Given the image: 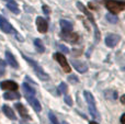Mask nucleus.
Returning <instances> with one entry per match:
<instances>
[{
    "label": "nucleus",
    "mask_w": 125,
    "mask_h": 124,
    "mask_svg": "<svg viewBox=\"0 0 125 124\" xmlns=\"http://www.w3.org/2000/svg\"><path fill=\"white\" fill-rule=\"evenodd\" d=\"M23 56V58L25 59L26 62H28L29 64H30L31 66H32L33 68H34V70H35V72H36V75L39 76V78L41 79V80H47L48 79V75L46 74L45 72L43 70V68L41 67V66L39 65V64L36 63L35 61H33L32 58H29L28 56H25V55H22Z\"/></svg>",
    "instance_id": "f257e3e1"
},
{
    "label": "nucleus",
    "mask_w": 125,
    "mask_h": 124,
    "mask_svg": "<svg viewBox=\"0 0 125 124\" xmlns=\"http://www.w3.org/2000/svg\"><path fill=\"white\" fill-rule=\"evenodd\" d=\"M105 7L111 11V13H119L124 10L125 3L123 1H116V0H106Z\"/></svg>",
    "instance_id": "f03ea898"
},
{
    "label": "nucleus",
    "mask_w": 125,
    "mask_h": 124,
    "mask_svg": "<svg viewBox=\"0 0 125 124\" xmlns=\"http://www.w3.org/2000/svg\"><path fill=\"white\" fill-rule=\"evenodd\" d=\"M77 7L79 8V10H81L82 12L84 13V14L88 17V19L90 20L91 22H92V24H93V26H94V30H95V37H97V40L98 39H100V32L98 31V29H97V25H95V23H94V20H93V17H92V14H91L90 12H89L88 10H87V8L83 6V4L81 3V2H77Z\"/></svg>",
    "instance_id": "7ed1b4c3"
},
{
    "label": "nucleus",
    "mask_w": 125,
    "mask_h": 124,
    "mask_svg": "<svg viewBox=\"0 0 125 124\" xmlns=\"http://www.w3.org/2000/svg\"><path fill=\"white\" fill-rule=\"evenodd\" d=\"M120 36L116 34H112V33H109L105 36V44L109 47H114L116 46V44L120 42Z\"/></svg>",
    "instance_id": "20e7f679"
},
{
    "label": "nucleus",
    "mask_w": 125,
    "mask_h": 124,
    "mask_svg": "<svg viewBox=\"0 0 125 124\" xmlns=\"http://www.w3.org/2000/svg\"><path fill=\"white\" fill-rule=\"evenodd\" d=\"M55 58L57 59V62L59 63V65L62 66L65 72H70V67H69V65H68V62H67L66 57H65L64 55L61 54V53H56V54H55Z\"/></svg>",
    "instance_id": "39448f33"
},
{
    "label": "nucleus",
    "mask_w": 125,
    "mask_h": 124,
    "mask_svg": "<svg viewBox=\"0 0 125 124\" xmlns=\"http://www.w3.org/2000/svg\"><path fill=\"white\" fill-rule=\"evenodd\" d=\"M0 29H1L3 32H6V33H12V32H14L13 28L11 26V24L9 23V22L7 21V20L4 19L2 15H0Z\"/></svg>",
    "instance_id": "423d86ee"
},
{
    "label": "nucleus",
    "mask_w": 125,
    "mask_h": 124,
    "mask_svg": "<svg viewBox=\"0 0 125 124\" xmlns=\"http://www.w3.org/2000/svg\"><path fill=\"white\" fill-rule=\"evenodd\" d=\"M36 28L39 30V32L41 33H45L48 29V25H47V22L44 18L42 17H37L36 19Z\"/></svg>",
    "instance_id": "0eeeda50"
},
{
    "label": "nucleus",
    "mask_w": 125,
    "mask_h": 124,
    "mask_svg": "<svg viewBox=\"0 0 125 124\" xmlns=\"http://www.w3.org/2000/svg\"><path fill=\"white\" fill-rule=\"evenodd\" d=\"M71 65L73 66V68H75L76 70H78L79 72H81V74H83V72H86L87 70H88V66H87L86 63H83V62H80V61H71Z\"/></svg>",
    "instance_id": "6e6552de"
},
{
    "label": "nucleus",
    "mask_w": 125,
    "mask_h": 124,
    "mask_svg": "<svg viewBox=\"0 0 125 124\" xmlns=\"http://www.w3.org/2000/svg\"><path fill=\"white\" fill-rule=\"evenodd\" d=\"M61 37L62 40H65V41L71 42V43H73V42H77L78 39H79L77 33H71V32H62Z\"/></svg>",
    "instance_id": "1a4fd4ad"
},
{
    "label": "nucleus",
    "mask_w": 125,
    "mask_h": 124,
    "mask_svg": "<svg viewBox=\"0 0 125 124\" xmlns=\"http://www.w3.org/2000/svg\"><path fill=\"white\" fill-rule=\"evenodd\" d=\"M26 100L28 102L32 105V108L35 110L36 112H40L42 110V107H41V103L37 101L36 98H34V96H26Z\"/></svg>",
    "instance_id": "9d476101"
},
{
    "label": "nucleus",
    "mask_w": 125,
    "mask_h": 124,
    "mask_svg": "<svg viewBox=\"0 0 125 124\" xmlns=\"http://www.w3.org/2000/svg\"><path fill=\"white\" fill-rule=\"evenodd\" d=\"M0 87L4 90H10V91H15V90L19 88L14 81H9V80L2 81V83H0Z\"/></svg>",
    "instance_id": "9b49d317"
},
{
    "label": "nucleus",
    "mask_w": 125,
    "mask_h": 124,
    "mask_svg": "<svg viewBox=\"0 0 125 124\" xmlns=\"http://www.w3.org/2000/svg\"><path fill=\"white\" fill-rule=\"evenodd\" d=\"M6 59L8 62V64L11 66V67H14V68H18L19 65H18V62L15 59V57L11 54L10 52H6Z\"/></svg>",
    "instance_id": "f8f14e48"
},
{
    "label": "nucleus",
    "mask_w": 125,
    "mask_h": 124,
    "mask_svg": "<svg viewBox=\"0 0 125 124\" xmlns=\"http://www.w3.org/2000/svg\"><path fill=\"white\" fill-rule=\"evenodd\" d=\"M4 1H7V7H8V9L11 12L15 13V14H18L20 12L19 8H18V4L14 0H4Z\"/></svg>",
    "instance_id": "ddd939ff"
},
{
    "label": "nucleus",
    "mask_w": 125,
    "mask_h": 124,
    "mask_svg": "<svg viewBox=\"0 0 125 124\" xmlns=\"http://www.w3.org/2000/svg\"><path fill=\"white\" fill-rule=\"evenodd\" d=\"M15 109L18 110V112L20 113V115L22 116L23 119H29V114H28V111L26 109L24 108V105L22 103H15Z\"/></svg>",
    "instance_id": "4468645a"
},
{
    "label": "nucleus",
    "mask_w": 125,
    "mask_h": 124,
    "mask_svg": "<svg viewBox=\"0 0 125 124\" xmlns=\"http://www.w3.org/2000/svg\"><path fill=\"white\" fill-rule=\"evenodd\" d=\"M61 28L62 30V32H71L73 31V24L67 20H61Z\"/></svg>",
    "instance_id": "2eb2a0df"
},
{
    "label": "nucleus",
    "mask_w": 125,
    "mask_h": 124,
    "mask_svg": "<svg viewBox=\"0 0 125 124\" xmlns=\"http://www.w3.org/2000/svg\"><path fill=\"white\" fill-rule=\"evenodd\" d=\"M3 98L6 100H15V99H20V93L17 91H9L3 94Z\"/></svg>",
    "instance_id": "dca6fc26"
},
{
    "label": "nucleus",
    "mask_w": 125,
    "mask_h": 124,
    "mask_svg": "<svg viewBox=\"0 0 125 124\" xmlns=\"http://www.w3.org/2000/svg\"><path fill=\"white\" fill-rule=\"evenodd\" d=\"M2 111H3V113L6 114L9 119H11V120H15V119H17L15 118V114L13 113L12 109H11L10 107H8V105H3V107H2Z\"/></svg>",
    "instance_id": "f3484780"
},
{
    "label": "nucleus",
    "mask_w": 125,
    "mask_h": 124,
    "mask_svg": "<svg viewBox=\"0 0 125 124\" xmlns=\"http://www.w3.org/2000/svg\"><path fill=\"white\" fill-rule=\"evenodd\" d=\"M22 88H23V91L25 93V96H34L35 94V90L30 85H28V83H23Z\"/></svg>",
    "instance_id": "a211bd4d"
},
{
    "label": "nucleus",
    "mask_w": 125,
    "mask_h": 124,
    "mask_svg": "<svg viewBox=\"0 0 125 124\" xmlns=\"http://www.w3.org/2000/svg\"><path fill=\"white\" fill-rule=\"evenodd\" d=\"M83 96H84V99H86V101L88 102V104H95L94 98H93V96L89 91H84L83 92Z\"/></svg>",
    "instance_id": "6ab92c4d"
},
{
    "label": "nucleus",
    "mask_w": 125,
    "mask_h": 124,
    "mask_svg": "<svg viewBox=\"0 0 125 124\" xmlns=\"http://www.w3.org/2000/svg\"><path fill=\"white\" fill-rule=\"evenodd\" d=\"M34 45H35V47H36V50H37L39 53H44L45 47H44V45H43V43H42L41 40H39V39L34 40Z\"/></svg>",
    "instance_id": "aec40b11"
},
{
    "label": "nucleus",
    "mask_w": 125,
    "mask_h": 124,
    "mask_svg": "<svg viewBox=\"0 0 125 124\" xmlns=\"http://www.w3.org/2000/svg\"><path fill=\"white\" fill-rule=\"evenodd\" d=\"M106 99H112V100H115L117 99V91L115 90H108V91L104 92Z\"/></svg>",
    "instance_id": "412c9836"
},
{
    "label": "nucleus",
    "mask_w": 125,
    "mask_h": 124,
    "mask_svg": "<svg viewBox=\"0 0 125 124\" xmlns=\"http://www.w3.org/2000/svg\"><path fill=\"white\" fill-rule=\"evenodd\" d=\"M105 18L109 22H111V23H117V21H119V19L116 18V15L112 14V13H108V14L105 15Z\"/></svg>",
    "instance_id": "4be33fe9"
},
{
    "label": "nucleus",
    "mask_w": 125,
    "mask_h": 124,
    "mask_svg": "<svg viewBox=\"0 0 125 124\" xmlns=\"http://www.w3.org/2000/svg\"><path fill=\"white\" fill-rule=\"evenodd\" d=\"M48 118H50L51 122H52V124H59L58 123V120H57V118L55 116V114L53 113V112H50L48 113Z\"/></svg>",
    "instance_id": "5701e85b"
},
{
    "label": "nucleus",
    "mask_w": 125,
    "mask_h": 124,
    "mask_svg": "<svg viewBox=\"0 0 125 124\" xmlns=\"http://www.w3.org/2000/svg\"><path fill=\"white\" fill-rule=\"evenodd\" d=\"M58 48L62 51V53H64V54H68V53H69V48L67 47V46L62 45V44H59V45H58Z\"/></svg>",
    "instance_id": "b1692460"
},
{
    "label": "nucleus",
    "mask_w": 125,
    "mask_h": 124,
    "mask_svg": "<svg viewBox=\"0 0 125 124\" xmlns=\"http://www.w3.org/2000/svg\"><path fill=\"white\" fill-rule=\"evenodd\" d=\"M4 69H6V63L3 61H0V76L3 75Z\"/></svg>",
    "instance_id": "393cba45"
},
{
    "label": "nucleus",
    "mask_w": 125,
    "mask_h": 124,
    "mask_svg": "<svg viewBox=\"0 0 125 124\" xmlns=\"http://www.w3.org/2000/svg\"><path fill=\"white\" fill-rule=\"evenodd\" d=\"M59 90L62 92V93H66L67 92V85L65 83H62L61 85H59Z\"/></svg>",
    "instance_id": "a878e982"
},
{
    "label": "nucleus",
    "mask_w": 125,
    "mask_h": 124,
    "mask_svg": "<svg viewBox=\"0 0 125 124\" xmlns=\"http://www.w3.org/2000/svg\"><path fill=\"white\" fill-rule=\"evenodd\" d=\"M68 80L70 81L71 83H78V77L75 76V75H71V76L68 77Z\"/></svg>",
    "instance_id": "bb28decb"
},
{
    "label": "nucleus",
    "mask_w": 125,
    "mask_h": 124,
    "mask_svg": "<svg viewBox=\"0 0 125 124\" xmlns=\"http://www.w3.org/2000/svg\"><path fill=\"white\" fill-rule=\"evenodd\" d=\"M65 101H66V102H67V103H68V105H73V101H71L70 97L66 96V97H65Z\"/></svg>",
    "instance_id": "cd10ccee"
},
{
    "label": "nucleus",
    "mask_w": 125,
    "mask_h": 124,
    "mask_svg": "<svg viewBox=\"0 0 125 124\" xmlns=\"http://www.w3.org/2000/svg\"><path fill=\"white\" fill-rule=\"evenodd\" d=\"M43 11L46 13V14H48V13H50V10H48V7H46V6H43Z\"/></svg>",
    "instance_id": "c85d7f7f"
},
{
    "label": "nucleus",
    "mask_w": 125,
    "mask_h": 124,
    "mask_svg": "<svg viewBox=\"0 0 125 124\" xmlns=\"http://www.w3.org/2000/svg\"><path fill=\"white\" fill-rule=\"evenodd\" d=\"M121 124H125V114L121 116Z\"/></svg>",
    "instance_id": "c756f323"
},
{
    "label": "nucleus",
    "mask_w": 125,
    "mask_h": 124,
    "mask_svg": "<svg viewBox=\"0 0 125 124\" xmlns=\"http://www.w3.org/2000/svg\"><path fill=\"white\" fill-rule=\"evenodd\" d=\"M124 97H125V96L122 97V102H123V103H124V101H125V98H124Z\"/></svg>",
    "instance_id": "7c9ffc66"
},
{
    "label": "nucleus",
    "mask_w": 125,
    "mask_h": 124,
    "mask_svg": "<svg viewBox=\"0 0 125 124\" xmlns=\"http://www.w3.org/2000/svg\"><path fill=\"white\" fill-rule=\"evenodd\" d=\"M89 124H98V123H97V122H94V121H92V122H90Z\"/></svg>",
    "instance_id": "2f4dec72"
},
{
    "label": "nucleus",
    "mask_w": 125,
    "mask_h": 124,
    "mask_svg": "<svg viewBox=\"0 0 125 124\" xmlns=\"http://www.w3.org/2000/svg\"><path fill=\"white\" fill-rule=\"evenodd\" d=\"M62 124H68V123H67L66 121H64V122H62Z\"/></svg>",
    "instance_id": "473e14b6"
}]
</instances>
